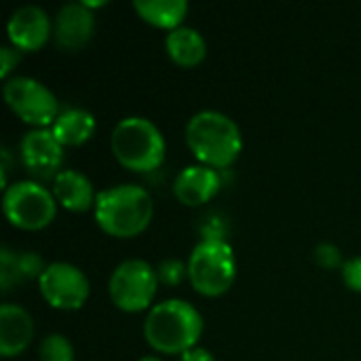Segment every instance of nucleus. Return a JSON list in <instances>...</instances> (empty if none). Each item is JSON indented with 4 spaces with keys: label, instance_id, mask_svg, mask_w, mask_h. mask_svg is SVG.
Returning a JSON list of instances; mask_svg holds the SVG:
<instances>
[{
    "label": "nucleus",
    "instance_id": "nucleus-21",
    "mask_svg": "<svg viewBox=\"0 0 361 361\" xmlns=\"http://www.w3.org/2000/svg\"><path fill=\"white\" fill-rule=\"evenodd\" d=\"M313 256H315V262L322 267V269H328V271H332V269H343V254H341V250L334 245V243H319L317 247H315V252H313Z\"/></svg>",
    "mask_w": 361,
    "mask_h": 361
},
{
    "label": "nucleus",
    "instance_id": "nucleus-25",
    "mask_svg": "<svg viewBox=\"0 0 361 361\" xmlns=\"http://www.w3.org/2000/svg\"><path fill=\"white\" fill-rule=\"evenodd\" d=\"M180 361H216L214 353L205 347H192L180 355Z\"/></svg>",
    "mask_w": 361,
    "mask_h": 361
},
{
    "label": "nucleus",
    "instance_id": "nucleus-20",
    "mask_svg": "<svg viewBox=\"0 0 361 361\" xmlns=\"http://www.w3.org/2000/svg\"><path fill=\"white\" fill-rule=\"evenodd\" d=\"M40 361H74V347L63 334H47L38 345Z\"/></svg>",
    "mask_w": 361,
    "mask_h": 361
},
{
    "label": "nucleus",
    "instance_id": "nucleus-19",
    "mask_svg": "<svg viewBox=\"0 0 361 361\" xmlns=\"http://www.w3.org/2000/svg\"><path fill=\"white\" fill-rule=\"evenodd\" d=\"M133 8L146 23L171 32L182 25V19L188 13V2L186 0H133Z\"/></svg>",
    "mask_w": 361,
    "mask_h": 361
},
{
    "label": "nucleus",
    "instance_id": "nucleus-3",
    "mask_svg": "<svg viewBox=\"0 0 361 361\" xmlns=\"http://www.w3.org/2000/svg\"><path fill=\"white\" fill-rule=\"evenodd\" d=\"M186 146L199 163L214 169L228 167L243 148L239 125L220 110H199L186 123Z\"/></svg>",
    "mask_w": 361,
    "mask_h": 361
},
{
    "label": "nucleus",
    "instance_id": "nucleus-4",
    "mask_svg": "<svg viewBox=\"0 0 361 361\" xmlns=\"http://www.w3.org/2000/svg\"><path fill=\"white\" fill-rule=\"evenodd\" d=\"M116 161L131 171H154L165 161V137L161 129L146 116L121 118L110 135Z\"/></svg>",
    "mask_w": 361,
    "mask_h": 361
},
{
    "label": "nucleus",
    "instance_id": "nucleus-23",
    "mask_svg": "<svg viewBox=\"0 0 361 361\" xmlns=\"http://www.w3.org/2000/svg\"><path fill=\"white\" fill-rule=\"evenodd\" d=\"M341 275H343V281L347 283L349 290L361 292V256L345 260V264L341 269Z\"/></svg>",
    "mask_w": 361,
    "mask_h": 361
},
{
    "label": "nucleus",
    "instance_id": "nucleus-17",
    "mask_svg": "<svg viewBox=\"0 0 361 361\" xmlns=\"http://www.w3.org/2000/svg\"><path fill=\"white\" fill-rule=\"evenodd\" d=\"M167 55L182 68H192L201 63L207 55V42L203 34L190 25H180L171 30L165 38Z\"/></svg>",
    "mask_w": 361,
    "mask_h": 361
},
{
    "label": "nucleus",
    "instance_id": "nucleus-9",
    "mask_svg": "<svg viewBox=\"0 0 361 361\" xmlns=\"http://www.w3.org/2000/svg\"><path fill=\"white\" fill-rule=\"evenodd\" d=\"M38 288L42 298L53 309H61V311L80 309L91 292L87 275L76 264L63 260L47 264V269L38 279Z\"/></svg>",
    "mask_w": 361,
    "mask_h": 361
},
{
    "label": "nucleus",
    "instance_id": "nucleus-13",
    "mask_svg": "<svg viewBox=\"0 0 361 361\" xmlns=\"http://www.w3.org/2000/svg\"><path fill=\"white\" fill-rule=\"evenodd\" d=\"M220 186H222V180H220L218 169L203 165V163L186 165L173 178L176 199L188 207H199V205L212 201L216 197V192L220 190Z\"/></svg>",
    "mask_w": 361,
    "mask_h": 361
},
{
    "label": "nucleus",
    "instance_id": "nucleus-5",
    "mask_svg": "<svg viewBox=\"0 0 361 361\" xmlns=\"http://www.w3.org/2000/svg\"><path fill=\"white\" fill-rule=\"evenodd\" d=\"M186 269L188 281L199 294L220 296L237 277L235 252L222 237H205L192 247Z\"/></svg>",
    "mask_w": 361,
    "mask_h": 361
},
{
    "label": "nucleus",
    "instance_id": "nucleus-16",
    "mask_svg": "<svg viewBox=\"0 0 361 361\" xmlns=\"http://www.w3.org/2000/svg\"><path fill=\"white\" fill-rule=\"evenodd\" d=\"M47 264L36 252H13L8 247L0 250V286L2 292H8L13 286H19L30 279H40Z\"/></svg>",
    "mask_w": 361,
    "mask_h": 361
},
{
    "label": "nucleus",
    "instance_id": "nucleus-12",
    "mask_svg": "<svg viewBox=\"0 0 361 361\" xmlns=\"http://www.w3.org/2000/svg\"><path fill=\"white\" fill-rule=\"evenodd\" d=\"M95 32V15L80 2L63 4L53 19V38L63 51H76L85 47Z\"/></svg>",
    "mask_w": 361,
    "mask_h": 361
},
{
    "label": "nucleus",
    "instance_id": "nucleus-24",
    "mask_svg": "<svg viewBox=\"0 0 361 361\" xmlns=\"http://www.w3.org/2000/svg\"><path fill=\"white\" fill-rule=\"evenodd\" d=\"M19 59H21V55L15 47H2L0 49V76L4 80L8 78L11 70L19 63Z\"/></svg>",
    "mask_w": 361,
    "mask_h": 361
},
{
    "label": "nucleus",
    "instance_id": "nucleus-22",
    "mask_svg": "<svg viewBox=\"0 0 361 361\" xmlns=\"http://www.w3.org/2000/svg\"><path fill=\"white\" fill-rule=\"evenodd\" d=\"M157 275H159V281H165V283H169V286H178V283L184 279V275L188 277V269H186L180 260L169 258V260H163V262L159 264Z\"/></svg>",
    "mask_w": 361,
    "mask_h": 361
},
{
    "label": "nucleus",
    "instance_id": "nucleus-7",
    "mask_svg": "<svg viewBox=\"0 0 361 361\" xmlns=\"http://www.w3.org/2000/svg\"><path fill=\"white\" fill-rule=\"evenodd\" d=\"M159 288L157 269L142 258L123 260L108 279V294L116 309L127 313L146 311Z\"/></svg>",
    "mask_w": 361,
    "mask_h": 361
},
{
    "label": "nucleus",
    "instance_id": "nucleus-18",
    "mask_svg": "<svg viewBox=\"0 0 361 361\" xmlns=\"http://www.w3.org/2000/svg\"><path fill=\"white\" fill-rule=\"evenodd\" d=\"M51 131L63 148L66 146H80L93 135L95 116L85 108H76V106L66 108L57 114L55 123L51 125Z\"/></svg>",
    "mask_w": 361,
    "mask_h": 361
},
{
    "label": "nucleus",
    "instance_id": "nucleus-11",
    "mask_svg": "<svg viewBox=\"0 0 361 361\" xmlns=\"http://www.w3.org/2000/svg\"><path fill=\"white\" fill-rule=\"evenodd\" d=\"M6 34L17 51H38L53 34L51 19L38 4H23L6 21Z\"/></svg>",
    "mask_w": 361,
    "mask_h": 361
},
{
    "label": "nucleus",
    "instance_id": "nucleus-2",
    "mask_svg": "<svg viewBox=\"0 0 361 361\" xmlns=\"http://www.w3.org/2000/svg\"><path fill=\"white\" fill-rule=\"evenodd\" d=\"M93 212L95 222L104 233L129 239L148 228L154 203L146 188L137 184H116L97 192Z\"/></svg>",
    "mask_w": 361,
    "mask_h": 361
},
{
    "label": "nucleus",
    "instance_id": "nucleus-14",
    "mask_svg": "<svg viewBox=\"0 0 361 361\" xmlns=\"http://www.w3.org/2000/svg\"><path fill=\"white\" fill-rule=\"evenodd\" d=\"M34 338V319L21 307L4 302L0 307V355L17 357L21 355Z\"/></svg>",
    "mask_w": 361,
    "mask_h": 361
},
{
    "label": "nucleus",
    "instance_id": "nucleus-10",
    "mask_svg": "<svg viewBox=\"0 0 361 361\" xmlns=\"http://www.w3.org/2000/svg\"><path fill=\"white\" fill-rule=\"evenodd\" d=\"M19 157L23 167L42 178H55L61 171L63 163V146L53 135L51 127L47 129H30L19 142Z\"/></svg>",
    "mask_w": 361,
    "mask_h": 361
},
{
    "label": "nucleus",
    "instance_id": "nucleus-26",
    "mask_svg": "<svg viewBox=\"0 0 361 361\" xmlns=\"http://www.w3.org/2000/svg\"><path fill=\"white\" fill-rule=\"evenodd\" d=\"M140 361H165V360H161V357H157V355H146V357H142Z\"/></svg>",
    "mask_w": 361,
    "mask_h": 361
},
{
    "label": "nucleus",
    "instance_id": "nucleus-1",
    "mask_svg": "<svg viewBox=\"0 0 361 361\" xmlns=\"http://www.w3.org/2000/svg\"><path fill=\"white\" fill-rule=\"evenodd\" d=\"M203 334V315L186 300L169 298L154 305L144 319L146 343L167 355H182L197 347Z\"/></svg>",
    "mask_w": 361,
    "mask_h": 361
},
{
    "label": "nucleus",
    "instance_id": "nucleus-15",
    "mask_svg": "<svg viewBox=\"0 0 361 361\" xmlns=\"http://www.w3.org/2000/svg\"><path fill=\"white\" fill-rule=\"evenodd\" d=\"M51 192L57 201V205L70 209V212H87L89 207H95V190L91 180L78 171V169H61L53 178Z\"/></svg>",
    "mask_w": 361,
    "mask_h": 361
},
{
    "label": "nucleus",
    "instance_id": "nucleus-6",
    "mask_svg": "<svg viewBox=\"0 0 361 361\" xmlns=\"http://www.w3.org/2000/svg\"><path fill=\"white\" fill-rule=\"evenodd\" d=\"M2 212L13 226L38 231L53 222L57 214V201L42 184L34 180H19L4 188Z\"/></svg>",
    "mask_w": 361,
    "mask_h": 361
},
{
    "label": "nucleus",
    "instance_id": "nucleus-8",
    "mask_svg": "<svg viewBox=\"0 0 361 361\" xmlns=\"http://www.w3.org/2000/svg\"><path fill=\"white\" fill-rule=\"evenodd\" d=\"M2 95L6 106L34 129L51 127L61 112L55 93L32 76H8L2 87Z\"/></svg>",
    "mask_w": 361,
    "mask_h": 361
}]
</instances>
